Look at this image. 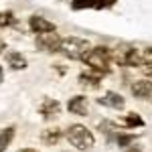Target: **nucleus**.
<instances>
[{
    "label": "nucleus",
    "mask_w": 152,
    "mask_h": 152,
    "mask_svg": "<svg viewBox=\"0 0 152 152\" xmlns=\"http://www.w3.org/2000/svg\"><path fill=\"white\" fill-rule=\"evenodd\" d=\"M112 53L107 51L105 47H94L87 51V55L81 59L87 63V67H91L95 73H99V75H105L107 71H110V65H112Z\"/></svg>",
    "instance_id": "1"
},
{
    "label": "nucleus",
    "mask_w": 152,
    "mask_h": 152,
    "mask_svg": "<svg viewBox=\"0 0 152 152\" xmlns=\"http://www.w3.org/2000/svg\"><path fill=\"white\" fill-rule=\"evenodd\" d=\"M89 41L81 39V37H67V39H61V47L59 51L69 59H83L89 51Z\"/></svg>",
    "instance_id": "2"
},
{
    "label": "nucleus",
    "mask_w": 152,
    "mask_h": 152,
    "mask_svg": "<svg viewBox=\"0 0 152 152\" xmlns=\"http://www.w3.org/2000/svg\"><path fill=\"white\" fill-rule=\"evenodd\" d=\"M67 140L77 148V150H89L94 146V134L89 130L81 126V124H73L69 130H67Z\"/></svg>",
    "instance_id": "3"
},
{
    "label": "nucleus",
    "mask_w": 152,
    "mask_h": 152,
    "mask_svg": "<svg viewBox=\"0 0 152 152\" xmlns=\"http://www.w3.org/2000/svg\"><path fill=\"white\" fill-rule=\"evenodd\" d=\"M37 47L41 51H47V53H57L61 47V37L55 31L41 33V35H37Z\"/></svg>",
    "instance_id": "4"
},
{
    "label": "nucleus",
    "mask_w": 152,
    "mask_h": 152,
    "mask_svg": "<svg viewBox=\"0 0 152 152\" xmlns=\"http://www.w3.org/2000/svg\"><path fill=\"white\" fill-rule=\"evenodd\" d=\"M28 26H31V31L37 33V35H41V33H49V31H55V23H51L47 18H43V16H31L28 18Z\"/></svg>",
    "instance_id": "5"
},
{
    "label": "nucleus",
    "mask_w": 152,
    "mask_h": 152,
    "mask_svg": "<svg viewBox=\"0 0 152 152\" xmlns=\"http://www.w3.org/2000/svg\"><path fill=\"white\" fill-rule=\"evenodd\" d=\"M97 102L104 105V107H112V110H122L124 104H126V99H124L120 94H116V91H107V94H104Z\"/></svg>",
    "instance_id": "6"
},
{
    "label": "nucleus",
    "mask_w": 152,
    "mask_h": 152,
    "mask_svg": "<svg viewBox=\"0 0 152 152\" xmlns=\"http://www.w3.org/2000/svg\"><path fill=\"white\" fill-rule=\"evenodd\" d=\"M118 63L124 65V67H140L142 65V55L136 49H126V53L118 57Z\"/></svg>",
    "instance_id": "7"
},
{
    "label": "nucleus",
    "mask_w": 152,
    "mask_h": 152,
    "mask_svg": "<svg viewBox=\"0 0 152 152\" xmlns=\"http://www.w3.org/2000/svg\"><path fill=\"white\" fill-rule=\"evenodd\" d=\"M132 94L134 97H140V99H152V81L150 79L136 81L132 85Z\"/></svg>",
    "instance_id": "8"
},
{
    "label": "nucleus",
    "mask_w": 152,
    "mask_h": 152,
    "mask_svg": "<svg viewBox=\"0 0 152 152\" xmlns=\"http://www.w3.org/2000/svg\"><path fill=\"white\" fill-rule=\"evenodd\" d=\"M39 112H41V116L45 118V120H53L55 116H59L61 104H59L57 99H45L41 104V107H39Z\"/></svg>",
    "instance_id": "9"
},
{
    "label": "nucleus",
    "mask_w": 152,
    "mask_h": 152,
    "mask_svg": "<svg viewBox=\"0 0 152 152\" xmlns=\"http://www.w3.org/2000/svg\"><path fill=\"white\" fill-rule=\"evenodd\" d=\"M69 112L71 114H75V116H87V99L83 97V95H75V97H71L69 99Z\"/></svg>",
    "instance_id": "10"
},
{
    "label": "nucleus",
    "mask_w": 152,
    "mask_h": 152,
    "mask_svg": "<svg viewBox=\"0 0 152 152\" xmlns=\"http://www.w3.org/2000/svg\"><path fill=\"white\" fill-rule=\"evenodd\" d=\"M6 61H8L10 69H14V71H20V69L26 67V59H24V55H20V53H8Z\"/></svg>",
    "instance_id": "11"
},
{
    "label": "nucleus",
    "mask_w": 152,
    "mask_h": 152,
    "mask_svg": "<svg viewBox=\"0 0 152 152\" xmlns=\"http://www.w3.org/2000/svg\"><path fill=\"white\" fill-rule=\"evenodd\" d=\"M41 138H43V142L49 144V146H51V144H57V142L61 140V130H59V128H49V130L43 132Z\"/></svg>",
    "instance_id": "12"
},
{
    "label": "nucleus",
    "mask_w": 152,
    "mask_h": 152,
    "mask_svg": "<svg viewBox=\"0 0 152 152\" xmlns=\"http://www.w3.org/2000/svg\"><path fill=\"white\" fill-rule=\"evenodd\" d=\"M12 138H14V128H6V130L0 132V152H4L8 148V144L12 142Z\"/></svg>",
    "instance_id": "13"
},
{
    "label": "nucleus",
    "mask_w": 152,
    "mask_h": 152,
    "mask_svg": "<svg viewBox=\"0 0 152 152\" xmlns=\"http://www.w3.org/2000/svg\"><path fill=\"white\" fill-rule=\"evenodd\" d=\"M71 8H73V10H87V8H95V0H71Z\"/></svg>",
    "instance_id": "14"
},
{
    "label": "nucleus",
    "mask_w": 152,
    "mask_h": 152,
    "mask_svg": "<svg viewBox=\"0 0 152 152\" xmlns=\"http://www.w3.org/2000/svg\"><path fill=\"white\" fill-rule=\"evenodd\" d=\"M124 124L130 126V128H142V126H144V120H142L138 114H130V116L124 118Z\"/></svg>",
    "instance_id": "15"
},
{
    "label": "nucleus",
    "mask_w": 152,
    "mask_h": 152,
    "mask_svg": "<svg viewBox=\"0 0 152 152\" xmlns=\"http://www.w3.org/2000/svg\"><path fill=\"white\" fill-rule=\"evenodd\" d=\"M102 77H104V75H99V73H97V75H91V73H83L81 77H79V79H81V83H87V85H97V83H99V79H102Z\"/></svg>",
    "instance_id": "16"
},
{
    "label": "nucleus",
    "mask_w": 152,
    "mask_h": 152,
    "mask_svg": "<svg viewBox=\"0 0 152 152\" xmlns=\"http://www.w3.org/2000/svg\"><path fill=\"white\" fill-rule=\"evenodd\" d=\"M14 24V16L10 12H0V26H12Z\"/></svg>",
    "instance_id": "17"
},
{
    "label": "nucleus",
    "mask_w": 152,
    "mask_h": 152,
    "mask_svg": "<svg viewBox=\"0 0 152 152\" xmlns=\"http://www.w3.org/2000/svg\"><path fill=\"white\" fill-rule=\"evenodd\" d=\"M142 65H150L152 67V47H148L142 53Z\"/></svg>",
    "instance_id": "18"
},
{
    "label": "nucleus",
    "mask_w": 152,
    "mask_h": 152,
    "mask_svg": "<svg viewBox=\"0 0 152 152\" xmlns=\"http://www.w3.org/2000/svg\"><path fill=\"white\" fill-rule=\"evenodd\" d=\"M116 0H95V10H104L107 6H114Z\"/></svg>",
    "instance_id": "19"
},
{
    "label": "nucleus",
    "mask_w": 152,
    "mask_h": 152,
    "mask_svg": "<svg viewBox=\"0 0 152 152\" xmlns=\"http://www.w3.org/2000/svg\"><path fill=\"white\" fill-rule=\"evenodd\" d=\"M132 140H136V138H134V136H120V134L116 136V142L120 146H126V144H130Z\"/></svg>",
    "instance_id": "20"
},
{
    "label": "nucleus",
    "mask_w": 152,
    "mask_h": 152,
    "mask_svg": "<svg viewBox=\"0 0 152 152\" xmlns=\"http://www.w3.org/2000/svg\"><path fill=\"white\" fill-rule=\"evenodd\" d=\"M142 67H144V75L152 77V67H150V65H142Z\"/></svg>",
    "instance_id": "21"
},
{
    "label": "nucleus",
    "mask_w": 152,
    "mask_h": 152,
    "mask_svg": "<svg viewBox=\"0 0 152 152\" xmlns=\"http://www.w3.org/2000/svg\"><path fill=\"white\" fill-rule=\"evenodd\" d=\"M126 152H142V148H140V146H136V148H130V150H126Z\"/></svg>",
    "instance_id": "22"
},
{
    "label": "nucleus",
    "mask_w": 152,
    "mask_h": 152,
    "mask_svg": "<svg viewBox=\"0 0 152 152\" xmlns=\"http://www.w3.org/2000/svg\"><path fill=\"white\" fill-rule=\"evenodd\" d=\"M2 51H4V41L0 39V53H2Z\"/></svg>",
    "instance_id": "23"
},
{
    "label": "nucleus",
    "mask_w": 152,
    "mask_h": 152,
    "mask_svg": "<svg viewBox=\"0 0 152 152\" xmlns=\"http://www.w3.org/2000/svg\"><path fill=\"white\" fill-rule=\"evenodd\" d=\"M2 79H4V71H2V67H0V83H2Z\"/></svg>",
    "instance_id": "24"
},
{
    "label": "nucleus",
    "mask_w": 152,
    "mask_h": 152,
    "mask_svg": "<svg viewBox=\"0 0 152 152\" xmlns=\"http://www.w3.org/2000/svg\"><path fill=\"white\" fill-rule=\"evenodd\" d=\"M18 152H37V150H33V148H24V150H18Z\"/></svg>",
    "instance_id": "25"
}]
</instances>
